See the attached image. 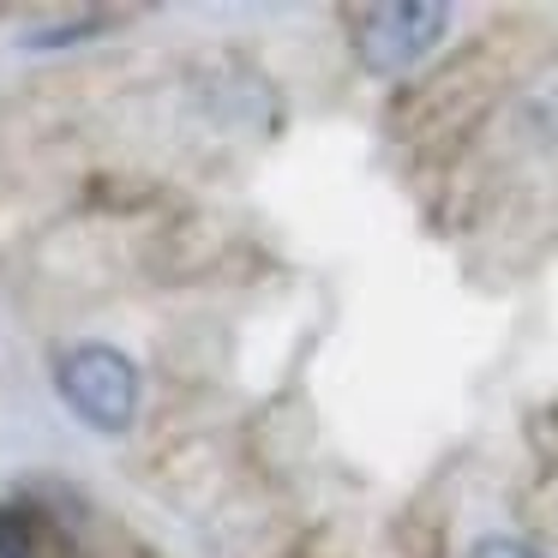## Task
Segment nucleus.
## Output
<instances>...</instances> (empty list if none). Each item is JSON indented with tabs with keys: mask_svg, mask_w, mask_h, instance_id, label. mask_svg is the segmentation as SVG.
I'll list each match as a JSON object with an SVG mask.
<instances>
[{
	"mask_svg": "<svg viewBox=\"0 0 558 558\" xmlns=\"http://www.w3.org/2000/svg\"><path fill=\"white\" fill-rule=\"evenodd\" d=\"M54 390L73 409L78 426L90 433H133L138 402H145V378H138L133 354L114 342H73L54 354Z\"/></svg>",
	"mask_w": 558,
	"mask_h": 558,
	"instance_id": "f257e3e1",
	"label": "nucleus"
},
{
	"mask_svg": "<svg viewBox=\"0 0 558 558\" xmlns=\"http://www.w3.org/2000/svg\"><path fill=\"white\" fill-rule=\"evenodd\" d=\"M354 61L373 78H402L450 37V7L445 0H378L349 19Z\"/></svg>",
	"mask_w": 558,
	"mask_h": 558,
	"instance_id": "f03ea898",
	"label": "nucleus"
},
{
	"mask_svg": "<svg viewBox=\"0 0 558 558\" xmlns=\"http://www.w3.org/2000/svg\"><path fill=\"white\" fill-rule=\"evenodd\" d=\"M510 126H517V138L529 150H558V61L541 66V73L517 90Z\"/></svg>",
	"mask_w": 558,
	"mask_h": 558,
	"instance_id": "7ed1b4c3",
	"label": "nucleus"
},
{
	"mask_svg": "<svg viewBox=\"0 0 558 558\" xmlns=\"http://www.w3.org/2000/svg\"><path fill=\"white\" fill-rule=\"evenodd\" d=\"M43 553V517L31 505L0 498V558H37Z\"/></svg>",
	"mask_w": 558,
	"mask_h": 558,
	"instance_id": "20e7f679",
	"label": "nucleus"
},
{
	"mask_svg": "<svg viewBox=\"0 0 558 558\" xmlns=\"http://www.w3.org/2000/svg\"><path fill=\"white\" fill-rule=\"evenodd\" d=\"M85 37H102V13H78L66 25H37L25 37V49H66V43H85Z\"/></svg>",
	"mask_w": 558,
	"mask_h": 558,
	"instance_id": "39448f33",
	"label": "nucleus"
},
{
	"mask_svg": "<svg viewBox=\"0 0 558 558\" xmlns=\"http://www.w3.org/2000/svg\"><path fill=\"white\" fill-rule=\"evenodd\" d=\"M462 558H546L534 541H517V534H481Z\"/></svg>",
	"mask_w": 558,
	"mask_h": 558,
	"instance_id": "423d86ee",
	"label": "nucleus"
}]
</instances>
